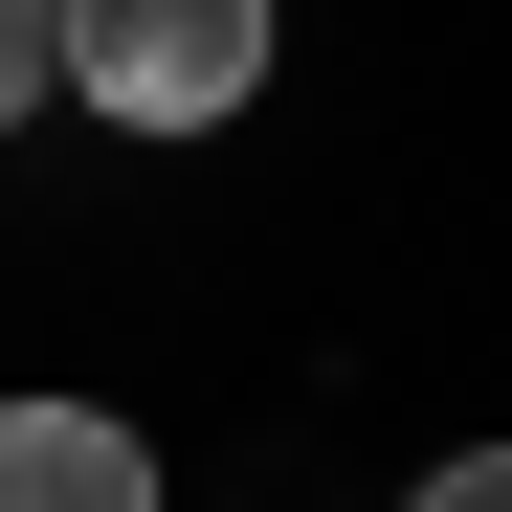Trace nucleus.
Instances as JSON below:
<instances>
[{
    "label": "nucleus",
    "mask_w": 512,
    "mask_h": 512,
    "mask_svg": "<svg viewBox=\"0 0 512 512\" xmlns=\"http://www.w3.org/2000/svg\"><path fill=\"white\" fill-rule=\"evenodd\" d=\"M0 512H179L112 401H0Z\"/></svg>",
    "instance_id": "2"
},
{
    "label": "nucleus",
    "mask_w": 512,
    "mask_h": 512,
    "mask_svg": "<svg viewBox=\"0 0 512 512\" xmlns=\"http://www.w3.org/2000/svg\"><path fill=\"white\" fill-rule=\"evenodd\" d=\"M245 90H268V0H45V112L223 134Z\"/></svg>",
    "instance_id": "1"
},
{
    "label": "nucleus",
    "mask_w": 512,
    "mask_h": 512,
    "mask_svg": "<svg viewBox=\"0 0 512 512\" xmlns=\"http://www.w3.org/2000/svg\"><path fill=\"white\" fill-rule=\"evenodd\" d=\"M401 512H512V468H490V446H446V468H423Z\"/></svg>",
    "instance_id": "4"
},
{
    "label": "nucleus",
    "mask_w": 512,
    "mask_h": 512,
    "mask_svg": "<svg viewBox=\"0 0 512 512\" xmlns=\"http://www.w3.org/2000/svg\"><path fill=\"white\" fill-rule=\"evenodd\" d=\"M45 112V0H0V134Z\"/></svg>",
    "instance_id": "3"
}]
</instances>
